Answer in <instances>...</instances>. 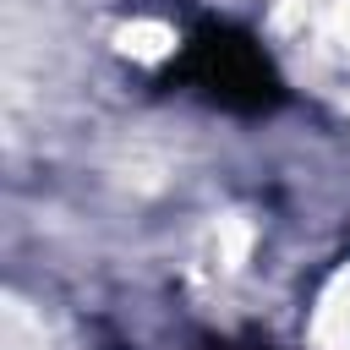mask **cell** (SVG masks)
<instances>
[{"label":"cell","mask_w":350,"mask_h":350,"mask_svg":"<svg viewBox=\"0 0 350 350\" xmlns=\"http://www.w3.org/2000/svg\"><path fill=\"white\" fill-rule=\"evenodd\" d=\"M213 350H268V345H213Z\"/></svg>","instance_id":"2"},{"label":"cell","mask_w":350,"mask_h":350,"mask_svg":"<svg viewBox=\"0 0 350 350\" xmlns=\"http://www.w3.org/2000/svg\"><path fill=\"white\" fill-rule=\"evenodd\" d=\"M175 82H186L191 93L230 104V109H268L279 98V77H273L268 55L246 33H230V27L197 33L175 66Z\"/></svg>","instance_id":"1"}]
</instances>
